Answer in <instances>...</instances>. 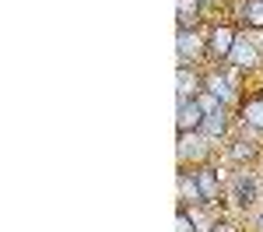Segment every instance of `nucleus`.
Listing matches in <instances>:
<instances>
[{"label":"nucleus","instance_id":"nucleus-1","mask_svg":"<svg viewBox=\"0 0 263 232\" xmlns=\"http://www.w3.org/2000/svg\"><path fill=\"white\" fill-rule=\"evenodd\" d=\"M235 42H239V32H235V28H228V25L211 28V32H207V57H211V60H228V53H232Z\"/></svg>","mask_w":263,"mask_h":232},{"label":"nucleus","instance_id":"nucleus-2","mask_svg":"<svg viewBox=\"0 0 263 232\" xmlns=\"http://www.w3.org/2000/svg\"><path fill=\"white\" fill-rule=\"evenodd\" d=\"M176 49H179V67H186V63L200 60L207 53V39H200V32H193V28H179Z\"/></svg>","mask_w":263,"mask_h":232},{"label":"nucleus","instance_id":"nucleus-3","mask_svg":"<svg viewBox=\"0 0 263 232\" xmlns=\"http://www.w3.org/2000/svg\"><path fill=\"white\" fill-rule=\"evenodd\" d=\"M176 127H179V134H193V130H200V127H203V109L197 105V99H179Z\"/></svg>","mask_w":263,"mask_h":232},{"label":"nucleus","instance_id":"nucleus-4","mask_svg":"<svg viewBox=\"0 0 263 232\" xmlns=\"http://www.w3.org/2000/svg\"><path fill=\"white\" fill-rule=\"evenodd\" d=\"M207 155V145H203V134L200 130H193V134H179V162H197Z\"/></svg>","mask_w":263,"mask_h":232},{"label":"nucleus","instance_id":"nucleus-5","mask_svg":"<svg viewBox=\"0 0 263 232\" xmlns=\"http://www.w3.org/2000/svg\"><path fill=\"white\" fill-rule=\"evenodd\" d=\"M228 63H235V67H256V63H260V49H256V42L239 39L235 46H232V53H228Z\"/></svg>","mask_w":263,"mask_h":232},{"label":"nucleus","instance_id":"nucleus-6","mask_svg":"<svg viewBox=\"0 0 263 232\" xmlns=\"http://www.w3.org/2000/svg\"><path fill=\"white\" fill-rule=\"evenodd\" d=\"M176 84H179V99H197V95L203 92V88H200V74H197V70H190V67H179Z\"/></svg>","mask_w":263,"mask_h":232},{"label":"nucleus","instance_id":"nucleus-7","mask_svg":"<svg viewBox=\"0 0 263 232\" xmlns=\"http://www.w3.org/2000/svg\"><path fill=\"white\" fill-rule=\"evenodd\" d=\"M193 176H197V187H200L203 201H218V197H221V187H218V172H214V169L203 166V169H197Z\"/></svg>","mask_w":263,"mask_h":232},{"label":"nucleus","instance_id":"nucleus-8","mask_svg":"<svg viewBox=\"0 0 263 232\" xmlns=\"http://www.w3.org/2000/svg\"><path fill=\"white\" fill-rule=\"evenodd\" d=\"M179 201H182V204H190V208L203 204V193H200V187H197V176L179 172Z\"/></svg>","mask_w":263,"mask_h":232},{"label":"nucleus","instance_id":"nucleus-9","mask_svg":"<svg viewBox=\"0 0 263 232\" xmlns=\"http://www.w3.org/2000/svg\"><path fill=\"white\" fill-rule=\"evenodd\" d=\"M224 130H228V116H224V109H218V113H207V116H203V127H200L203 137H211V141H214V137H221Z\"/></svg>","mask_w":263,"mask_h":232},{"label":"nucleus","instance_id":"nucleus-10","mask_svg":"<svg viewBox=\"0 0 263 232\" xmlns=\"http://www.w3.org/2000/svg\"><path fill=\"white\" fill-rule=\"evenodd\" d=\"M239 18L253 28H263V0H239Z\"/></svg>","mask_w":263,"mask_h":232},{"label":"nucleus","instance_id":"nucleus-11","mask_svg":"<svg viewBox=\"0 0 263 232\" xmlns=\"http://www.w3.org/2000/svg\"><path fill=\"white\" fill-rule=\"evenodd\" d=\"M176 14H179V28H190L200 14V0H176Z\"/></svg>","mask_w":263,"mask_h":232},{"label":"nucleus","instance_id":"nucleus-12","mask_svg":"<svg viewBox=\"0 0 263 232\" xmlns=\"http://www.w3.org/2000/svg\"><path fill=\"white\" fill-rule=\"evenodd\" d=\"M235 201H239V204H253V201H256V183H253V180H249V176H242V172H239V176H235Z\"/></svg>","mask_w":263,"mask_h":232},{"label":"nucleus","instance_id":"nucleus-13","mask_svg":"<svg viewBox=\"0 0 263 232\" xmlns=\"http://www.w3.org/2000/svg\"><path fill=\"white\" fill-rule=\"evenodd\" d=\"M242 120L249 127L263 130V99H246V102H242Z\"/></svg>","mask_w":263,"mask_h":232},{"label":"nucleus","instance_id":"nucleus-14","mask_svg":"<svg viewBox=\"0 0 263 232\" xmlns=\"http://www.w3.org/2000/svg\"><path fill=\"white\" fill-rule=\"evenodd\" d=\"M207 92H214V95H218L221 102H232V99H235V92H232V84L224 81L221 74H214V78L207 81Z\"/></svg>","mask_w":263,"mask_h":232},{"label":"nucleus","instance_id":"nucleus-15","mask_svg":"<svg viewBox=\"0 0 263 232\" xmlns=\"http://www.w3.org/2000/svg\"><path fill=\"white\" fill-rule=\"evenodd\" d=\"M197 105L203 109V116H207V113H218V109H224V102L218 99V95H214V92H207V88H203L200 95H197Z\"/></svg>","mask_w":263,"mask_h":232},{"label":"nucleus","instance_id":"nucleus-16","mask_svg":"<svg viewBox=\"0 0 263 232\" xmlns=\"http://www.w3.org/2000/svg\"><path fill=\"white\" fill-rule=\"evenodd\" d=\"M256 155V145H249V141H235V148H232V158H239V162H249Z\"/></svg>","mask_w":263,"mask_h":232},{"label":"nucleus","instance_id":"nucleus-17","mask_svg":"<svg viewBox=\"0 0 263 232\" xmlns=\"http://www.w3.org/2000/svg\"><path fill=\"white\" fill-rule=\"evenodd\" d=\"M176 232H197V222H193V215L179 211V215H176Z\"/></svg>","mask_w":263,"mask_h":232},{"label":"nucleus","instance_id":"nucleus-18","mask_svg":"<svg viewBox=\"0 0 263 232\" xmlns=\"http://www.w3.org/2000/svg\"><path fill=\"white\" fill-rule=\"evenodd\" d=\"M211 232H239V229H235V225H214Z\"/></svg>","mask_w":263,"mask_h":232},{"label":"nucleus","instance_id":"nucleus-19","mask_svg":"<svg viewBox=\"0 0 263 232\" xmlns=\"http://www.w3.org/2000/svg\"><path fill=\"white\" fill-rule=\"evenodd\" d=\"M256 225H260V232H263V215H260V222H256Z\"/></svg>","mask_w":263,"mask_h":232}]
</instances>
